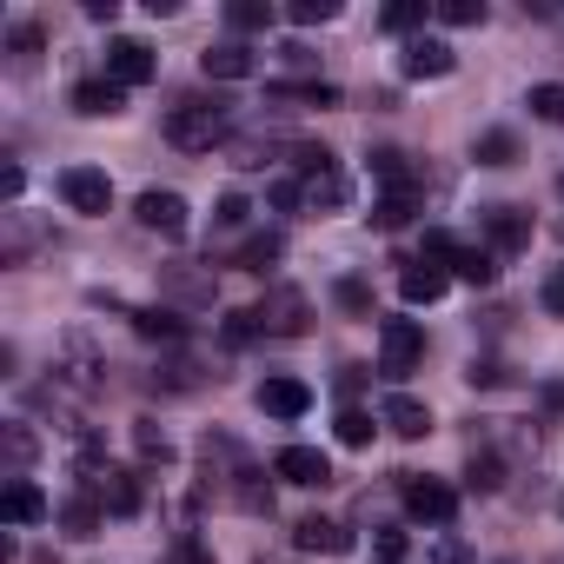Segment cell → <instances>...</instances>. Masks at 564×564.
<instances>
[{
    "instance_id": "cell-12",
    "label": "cell",
    "mask_w": 564,
    "mask_h": 564,
    "mask_svg": "<svg viewBox=\"0 0 564 564\" xmlns=\"http://www.w3.org/2000/svg\"><path fill=\"white\" fill-rule=\"evenodd\" d=\"M293 544L313 551V557H346V551H352V531H346L339 518H319V511H313V518L293 524Z\"/></svg>"
},
{
    "instance_id": "cell-16",
    "label": "cell",
    "mask_w": 564,
    "mask_h": 564,
    "mask_svg": "<svg viewBox=\"0 0 564 564\" xmlns=\"http://www.w3.org/2000/svg\"><path fill=\"white\" fill-rule=\"evenodd\" d=\"M67 386H80V392H94V386H107V359L94 352V339L87 333H67Z\"/></svg>"
},
{
    "instance_id": "cell-22",
    "label": "cell",
    "mask_w": 564,
    "mask_h": 564,
    "mask_svg": "<svg viewBox=\"0 0 564 564\" xmlns=\"http://www.w3.org/2000/svg\"><path fill=\"white\" fill-rule=\"evenodd\" d=\"M379 425H392L399 438H425V432H432V412H425L412 392H392V399L379 405Z\"/></svg>"
},
{
    "instance_id": "cell-27",
    "label": "cell",
    "mask_w": 564,
    "mask_h": 564,
    "mask_svg": "<svg viewBox=\"0 0 564 564\" xmlns=\"http://www.w3.org/2000/svg\"><path fill=\"white\" fill-rule=\"evenodd\" d=\"M0 452H8V471L21 478L34 458H41V438H34V425L28 419H14V425H0Z\"/></svg>"
},
{
    "instance_id": "cell-56",
    "label": "cell",
    "mask_w": 564,
    "mask_h": 564,
    "mask_svg": "<svg viewBox=\"0 0 564 564\" xmlns=\"http://www.w3.org/2000/svg\"><path fill=\"white\" fill-rule=\"evenodd\" d=\"M557 518H564V498H557Z\"/></svg>"
},
{
    "instance_id": "cell-46",
    "label": "cell",
    "mask_w": 564,
    "mask_h": 564,
    "mask_svg": "<svg viewBox=\"0 0 564 564\" xmlns=\"http://www.w3.org/2000/svg\"><path fill=\"white\" fill-rule=\"evenodd\" d=\"M300 206H306L300 180H279V186H272V213H300Z\"/></svg>"
},
{
    "instance_id": "cell-4",
    "label": "cell",
    "mask_w": 564,
    "mask_h": 564,
    "mask_svg": "<svg viewBox=\"0 0 564 564\" xmlns=\"http://www.w3.org/2000/svg\"><path fill=\"white\" fill-rule=\"evenodd\" d=\"M405 485V511L412 518H425V524H452V511H458V491L445 485V478H425V471H399Z\"/></svg>"
},
{
    "instance_id": "cell-55",
    "label": "cell",
    "mask_w": 564,
    "mask_h": 564,
    "mask_svg": "<svg viewBox=\"0 0 564 564\" xmlns=\"http://www.w3.org/2000/svg\"><path fill=\"white\" fill-rule=\"evenodd\" d=\"M34 564H54V557H34Z\"/></svg>"
},
{
    "instance_id": "cell-6",
    "label": "cell",
    "mask_w": 564,
    "mask_h": 564,
    "mask_svg": "<svg viewBox=\"0 0 564 564\" xmlns=\"http://www.w3.org/2000/svg\"><path fill=\"white\" fill-rule=\"evenodd\" d=\"M133 219H140L147 232H166V239H180V232H186V199H180L173 186H147V193L133 199Z\"/></svg>"
},
{
    "instance_id": "cell-15",
    "label": "cell",
    "mask_w": 564,
    "mask_h": 564,
    "mask_svg": "<svg viewBox=\"0 0 564 564\" xmlns=\"http://www.w3.org/2000/svg\"><path fill=\"white\" fill-rule=\"evenodd\" d=\"M300 193H306V213H339V206L352 199V186H346V173H339V166L300 173Z\"/></svg>"
},
{
    "instance_id": "cell-29",
    "label": "cell",
    "mask_w": 564,
    "mask_h": 564,
    "mask_svg": "<svg viewBox=\"0 0 564 564\" xmlns=\"http://www.w3.org/2000/svg\"><path fill=\"white\" fill-rule=\"evenodd\" d=\"M133 452H140V465H173L166 425H160V419H133Z\"/></svg>"
},
{
    "instance_id": "cell-19",
    "label": "cell",
    "mask_w": 564,
    "mask_h": 564,
    "mask_svg": "<svg viewBox=\"0 0 564 564\" xmlns=\"http://www.w3.org/2000/svg\"><path fill=\"white\" fill-rule=\"evenodd\" d=\"M279 153H293V140H279V133H239V140L226 147V160H232L239 173H259V166H272Z\"/></svg>"
},
{
    "instance_id": "cell-31",
    "label": "cell",
    "mask_w": 564,
    "mask_h": 564,
    "mask_svg": "<svg viewBox=\"0 0 564 564\" xmlns=\"http://www.w3.org/2000/svg\"><path fill=\"white\" fill-rule=\"evenodd\" d=\"M412 213H419V186H412V193H386V199L372 206V226H379V232H399Z\"/></svg>"
},
{
    "instance_id": "cell-2",
    "label": "cell",
    "mask_w": 564,
    "mask_h": 564,
    "mask_svg": "<svg viewBox=\"0 0 564 564\" xmlns=\"http://www.w3.org/2000/svg\"><path fill=\"white\" fill-rule=\"evenodd\" d=\"M419 359H425L419 319H379V372H386V379H412Z\"/></svg>"
},
{
    "instance_id": "cell-20",
    "label": "cell",
    "mask_w": 564,
    "mask_h": 564,
    "mask_svg": "<svg viewBox=\"0 0 564 564\" xmlns=\"http://www.w3.org/2000/svg\"><path fill=\"white\" fill-rule=\"evenodd\" d=\"M259 412H272V419H306L313 412V392L300 379H265L259 386Z\"/></svg>"
},
{
    "instance_id": "cell-50",
    "label": "cell",
    "mask_w": 564,
    "mask_h": 564,
    "mask_svg": "<svg viewBox=\"0 0 564 564\" xmlns=\"http://www.w3.org/2000/svg\"><path fill=\"white\" fill-rule=\"evenodd\" d=\"M21 186H28V173L8 160V166H0V193H8V199H21Z\"/></svg>"
},
{
    "instance_id": "cell-3",
    "label": "cell",
    "mask_w": 564,
    "mask_h": 564,
    "mask_svg": "<svg viewBox=\"0 0 564 564\" xmlns=\"http://www.w3.org/2000/svg\"><path fill=\"white\" fill-rule=\"evenodd\" d=\"M252 313H259V326H265L272 339H300V333L313 326V300H306L300 286H265V300H259Z\"/></svg>"
},
{
    "instance_id": "cell-38",
    "label": "cell",
    "mask_w": 564,
    "mask_h": 564,
    "mask_svg": "<svg viewBox=\"0 0 564 564\" xmlns=\"http://www.w3.org/2000/svg\"><path fill=\"white\" fill-rule=\"evenodd\" d=\"M432 14L445 28H485V0H432Z\"/></svg>"
},
{
    "instance_id": "cell-52",
    "label": "cell",
    "mask_w": 564,
    "mask_h": 564,
    "mask_svg": "<svg viewBox=\"0 0 564 564\" xmlns=\"http://www.w3.org/2000/svg\"><path fill=\"white\" fill-rule=\"evenodd\" d=\"M87 21H107L113 28L120 21V0H87Z\"/></svg>"
},
{
    "instance_id": "cell-53",
    "label": "cell",
    "mask_w": 564,
    "mask_h": 564,
    "mask_svg": "<svg viewBox=\"0 0 564 564\" xmlns=\"http://www.w3.org/2000/svg\"><path fill=\"white\" fill-rule=\"evenodd\" d=\"M279 54H286V67H300V74L313 67V47H300V41H286V47H279Z\"/></svg>"
},
{
    "instance_id": "cell-25",
    "label": "cell",
    "mask_w": 564,
    "mask_h": 564,
    "mask_svg": "<svg viewBox=\"0 0 564 564\" xmlns=\"http://www.w3.org/2000/svg\"><path fill=\"white\" fill-rule=\"evenodd\" d=\"M100 524H107V505H100V498H94V491L80 485V491H74L67 505H61V531H67V538H94Z\"/></svg>"
},
{
    "instance_id": "cell-21",
    "label": "cell",
    "mask_w": 564,
    "mask_h": 564,
    "mask_svg": "<svg viewBox=\"0 0 564 564\" xmlns=\"http://www.w3.org/2000/svg\"><path fill=\"white\" fill-rule=\"evenodd\" d=\"M74 113L113 120V113H127V87H120V80H80V87H74Z\"/></svg>"
},
{
    "instance_id": "cell-23",
    "label": "cell",
    "mask_w": 564,
    "mask_h": 564,
    "mask_svg": "<svg viewBox=\"0 0 564 564\" xmlns=\"http://www.w3.org/2000/svg\"><path fill=\"white\" fill-rule=\"evenodd\" d=\"M445 272H452V279H465V286H491V279H498V252H491V246H465V239H458V252L445 259Z\"/></svg>"
},
{
    "instance_id": "cell-49",
    "label": "cell",
    "mask_w": 564,
    "mask_h": 564,
    "mask_svg": "<svg viewBox=\"0 0 564 564\" xmlns=\"http://www.w3.org/2000/svg\"><path fill=\"white\" fill-rule=\"evenodd\" d=\"M432 564H471V557H465L458 538H438V544H432Z\"/></svg>"
},
{
    "instance_id": "cell-8",
    "label": "cell",
    "mask_w": 564,
    "mask_h": 564,
    "mask_svg": "<svg viewBox=\"0 0 564 564\" xmlns=\"http://www.w3.org/2000/svg\"><path fill=\"white\" fill-rule=\"evenodd\" d=\"M160 74V61H153V47L147 41H107V80H120V87H147Z\"/></svg>"
},
{
    "instance_id": "cell-9",
    "label": "cell",
    "mask_w": 564,
    "mask_h": 564,
    "mask_svg": "<svg viewBox=\"0 0 564 564\" xmlns=\"http://www.w3.org/2000/svg\"><path fill=\"white\" fill-rule=\"evenodd\" d=\"M80 485H87V491H94V498H100V505H107L113 518H133V511H140V478H133L127 465H107V471H87Z\"/></svg>"
},
{
    "instance_id": "cell-47",
    "label": "cell",
    "mask_w": 564,
    "mask_h": 564,
    "mask_svg": "<svg viewBox=\"0 0 564 564\" xmlns=\"http://www.w3.org/2000/svg\"><path fill=\"white\" fill-rule=\"evenodd\" d=\"M452 252H458V239H452L445 226H432V232H425V259H438V265H445Z\"/></svg>"
},
{
    "instance_id": "cell-5",
    "label": "cell",
    "mask_w": 564,
    "mask_h": 564,
    "mask_svg": "<svg viewBox=\"0 0 564 564\" xmlns=\"http://www.w3.org/2000/svg\"><path fill=\"white\" fill-rule=\"evenodd\" d=\"M61 199H67L74 213L100 219V213L113 206V180H107L100 166H67V173H61Z\"/></svg>"
},
{
    "instance_id": "cell-26",
    "label": "cell",
    "mask_w": 564,
    "mask_h": 564,
    "mask_svg": "<svg viewBox=\"0 0 564 564\" xmlns=\"http://www.w3.org/2000/svg\"><path fill=\"white\" fill-rule=\"evenodd\" d=\"M199 67H206V80H246V74H252V54H246L239 41H213V47L199 54Z\"/></svg>"
},
{
    "instance_id": "cell-39",
    "label": "cell",
    "mask_w": 564,
    "mask_h": 564,
    "mask_svg": "<svg viewBox=\"0 0 564 564\" xmlns=\"http://www.w3.org/2000/svg\"><path fill=\"white\" fill-rule=\"evenodd\" d=\"M246 219H252V199H246V193H226V199L213 206V232H239Z\"/></svg>"
},
{
    "instance_id": "cell-14",
    "label": "cell",
    "mask_w": 564,
    "mask_h": 564,
    "mask_svg": "<svg viewBox=\"0 0 564 564\" xmlns=\"http://www.w3.org/2000/svg\"><path fill=\"white\" fill-rule=\"evenodd\" d=\"M445 286H452V272H445L438 259H419V265H405V272H399L405 306H432V300H445Z\"/></svg>"
},
{
    "instance_id": "cell-34",
    "label": "cell",
    "mask_w": 564,
    "mask_h": 564,
    "mask_svg": "<svg viewBox=\"0 0 564 564\" xmlns=\"http://www.w3.org/2000/svg\"><path fill=\"white\" fill-rule=\"evenodd\" d=\"M153 386H160V392H199V386H206V372H199L193 359H166V366L153 372Z\"/></svg>"
},
{
    "instance_id": "cell-11",
    "label": "cell",
    "mask_w": 564,
    "mask_h": 564,
    "mask_svg": "<svg viewBox=\"0 0 564 564\" xmlns=\"http://www.w3.org/2000/svg\"><path fill=\"white\" fill-rule=\"evenodd\" d=\"M485 246L505 259V252H524L531 246V213L524 206H491L485 213Z\"/></svg>"
},
{
    "instance_id": "cell-32",
    "label": "cell",
    "mask_w": 564,
    "mask_h": 564,
    "mask_svg": "<svg viewBox=\"0 0 564 564\" xmlns=\"http://www.w3.org/2000/svg\"><path fill=\"white\" fill-rule=\"evenodd\" d=\"M425 14H432V8H425V0H392V8L379 14V28H386V34H412V41H419V28H425Z\"/></svg>"
},
{
    "instance_id": "cell-24",
    "label": "cell",
    "mask_w": 564,
    "mask_h": 564,
    "mask_svg": "<svg viewBox=\"0 0 564 564\" xmlns=\"http://www.w3.org/2000/svg\"><path fill=\"white\" fill-rule=\"evenodd\" d=\"M127 319H133V333H140V339H160V346H180V339L193 333L173 306H140V313H127Z\"/></svg>"
},
{
    "instance_id": "cell-35",
    "label": "cell",
    "mask_w": 564,
    "mask_h": 564,
    "mask_svg": "<svg viewBox=\"0 0 564 564\" xmlns=\"http://www.w3.org/2000/svg\"><path fill=\"white\" fill-rule=\"evenodd\" d=\"M465 485H471V491H498V485H505V458H498L491 445H485V452H471V465H465Z\"/></svg>"
},
{
    "instance_id": "cell-28",
    "label": "cell",
    "mask_w": 564,
    "mask_h": 564,
    "mask_svg": "<svg viewBox=\"0 0 564 564\" xmlns=\"http://www.w3.org/2000/svg\"><path fill=\"white\" fill-rule=\"evenodd\" d=\"M279 252H286V239H279V232L265 226V232H252V239H239V252H232V265H246V272H265V265H279Z\"/></svg>"
},
{
    "instance_id": "cell-44",
    "label": "cell",
    "mask_w": 564,
    "mask_h": 564,
    "mask_svg": "<svg viewBox=\"0 0 564 564\" xmlns=\"http://www.w3.org/2000/svg\"><path fill=\"white\" fill-rule=\"evenodd\" d=\"M219 333H226V346H246V339H259L265 326H259V313H226V326H219Z\"/></svg>"
},
{
    "instance_id": "cell-33",
    "label": "cell",
    "mask_w": 564,
    "mask_h": 564,
    "mask_svg": "<svg viewBox=\"0 0 564 564\" xmlns=\"http://www.w3.org/2000/svg\"><path fill=\"white\" fill-rule=\"evenodd\" d=\"M471 160H478V166H511V160H518V140H511L505 127H491V133H478Z\"/></svg>"
},
{
    "instance_id": "cell-10",
    "label": "cell",
    "mask_w": 564,
    "mask_h": 564,
    "mask_svg": "<svg viewBox=\"0 0 564 564\" xmlns=\"http://www.w3.org/2000/svg\"><path fill=\"white\" fill-rule=\"evenodd\" d=\"M272 478H286V485H333V458L319 445H286L272 458Z\"/></svg>"
},
{
    "instance_id": "cell-54",
    "label": "cell",
    "mask_w": 564,
    "mask_h": 564,
    "mask_svg": "<svg viewBox=\"0 0 564 564\" xmlns=\"http://www.w3.org/2000/svg\"><path fill=\"white\" fill-rule=\"evenodd\" d=\"M557 199H564V173H557Z\"/></svg>"
},
{
    "instance_id": "cell-51",
    "label": "cell",
    "mask_w": 564,
    "mask_h": 564,
    "mask_svg": "<svg viewBox=\"0 0 564 564\" xmlns=\"http://www.w3.org/2000/svg\"><path fill=\"white\" fill-rule=\"evenodd\" d=\"M180 564H213V551L199 538H180Z\"/></svg>"
},
{
    "instance_id": "cell-42",
    "label": "cell",
    "mask_w": 564,
    "mask_h": 564,
    "mask_svg": "<svg viewBox=\"0 0 564 564\" xmlns=\"http://www.w3.org/2000/svg\"><path fill=\"white\" fill-rule=\"evenodd\" d=\"M293 21L300 28H326V21H339V0H293Z\"/></svg>"
},
{
    "instance_id": "cell-43",
    "label": "cell",
    "mask_w": 564,
    "mask_h": 564,
    "mask_svg": "<svg viewBox=\"0 0 564 564\" xmlns=\"http://www.w3.org/2000/svg\"><path fill=\"white\" fill-rule=\"evenodd\" d=\"M8 54H14V61H21V67H28V61H34V54H41V28H34V21H21V28H14V34H8Z\"/></svg>"
},
{
    "instance_id": "cell-18",
    "label": "cell",
    "mask_w": 564,
    "mask_h": 564,
    "mask_svg": "<svg viewBox=\"0 0 564 564\" xmlns=\"http://www.w3.org/2000/svg\"><path fill=\"white\" fill-rule=\"evenodd\" d=\"M160 293L180 300V306H213V272H199V265H166V272H160Z\"/></svg>"
},
{
    "instance_id": "cell-7",
    "label": "cell",
    "mask_w": 564,
    "mask_h": 564,
    "mask_svg": "<svg viewBox=\"0 0 564 564\" xmlns=\"http://www.w3.org/2000/svg\"><path fill=\"white\" fill-rule=\"evenodd\" d=\"M458 67V54H452V41H432V34H419V41H405V54H399V74L405 80H445Z\"/></svg>"
},
{
    "instance_id": "cell-48",
    "label": "cell",
    "mask_w": 564,
    "mask_h": 564,
    "mask_svg": "<svg viewBox=\"0 0 564 564\" xmlns=\"http://www.w3.org/2000/svg\"><path fill=\"white\" fill-rule=\"evenodd\" d=\"M544 313H557V319H564V265L544 279Z\"/></svg>"
},
{
    "instance_id": "cell-40",
    "label": "cell",
    "mask_w": 564,
    "mask_h": 564,
    "mask_svg": "<svg viewBox=\"0 0 564 564\" xmlns=\"http://www.w3.org/2000/svg\"><path fill=\"white\" fill-rule=\"evenodd\" d=\"M372 432H379V425H372V412H359V405H346V412H339V445H372Z\"/></svg>"
},
{
    "instance_id": "cell-13",
    "label": "cell",
    "mask_w": 564,
    "mask_h": 564,
    "mask_svg": "<svg viewBox=\"0 0 564 564\" xmlns=\"http://www.w3.org/2000/svg\"><path fill=\"white\" fill-rule=\"evenodd\" d=\"M0 518H8V524H47L54 505H47V491L34 478H8V491H0Z\"/></svg>"
},
{
    "instance_id": "cell-1",
    "label": "cell",
    "mask_w": 564,
    "mask_h": 564,
    "mask_svg": "<svg viewBox=\"0 0 564 564\" xmlns=\"http://www.w3.org/2000/svg\"><path fill=\"white\" fill-rule=\"evenodd\" d=\"M166 147H180V153H213V147H232V107L213 94H193V100H180L173 113H166Z\"/></svg>"
},
{
    "instance_id": "cell-30",
    "label": "cell",
    "mask_w": 564,
    "mask_h": 564,
    "mask_svg": "<svg viewBox=\"0 0 564 564\" xmlns=\"http://www.w3.org/2000/svg\"><path fill=\"white\" fill-rule=\"evenodd\" d=\"M232 498H239V511L272 518V478H265V471H252V465H246V471L232 478Z\"/></svg>"
},
{
    "instance_id": "cell-36",
    "label": "cell",
    "mask_w": 564,
    "mask_h": 564,
    "mask_svg": "<svg viewBox=\"0 0 564 564\" xmlns=\"http://www.w3.org/2000/svg\"><path fill=\"white\" fill-rule=\"evenodd\" d=\"M226 28H232V34H265V28H272V8H265V0H232V8H226Z\"/></svg>"
},
{
    "instance_id": "cell-41",
    "label": "cell",
    "mask_w": 564,
    "mask_h": 564,
    "mask_svg": "<svg viewBox=\"0 0 564 564\" xmlns=\"http://www.w3.org/2000/svg\"><path fill=\"white\" fill-rule=\"evenodd\" d=\"M333 300H339L346 313H359V319H372V286H366V279H339V286H333Z\"/></svg>"
},
{
    "instance_id": "cell-37",
    "label": "cell",
    "mask_w": 564,
    "mask_h": 564,
    "mask_svg": "<svg viewBox=\"0 0 564 564\" xmlns=\"http://www.w3.org/2000/svg\"><path fill=\"white\" fill-rule=\"evenodd\" d=\"M524 107H531L538 120H551V127H564V87H557V80H538V87L524 94Z\"/></svg>"
},
{
    "instance_id": "cell-17",
    "label": "cell",
    "mask_w": 564,
    "mask_h": 564,
    "mask_svg": "<svg viewBox=\"0 0 564 564\" xmlns=\"http://www.w3.org/2000/svg\"><path fill=\"white\" fill-rule=\"evenodd\" d=\"M265 100H272V107H339L346 94H339L333 80H272Z\"/></svg>"
},
{
    "instance_id": "cell-45",
    "label": "cell",
    "mask_w": 564,
    "mask_h": 564,
    "mask_svg": "<svg viewBox=\"0 0 564 564\" xmlns=\"http://www.w3.org/2000/svg\"><path fill=\"white\" fill-rule=\"evenodd\" d=\"M372 564H405V531H392V524H386V531L372 538Z\"/></svg>"
}]
</instances>
